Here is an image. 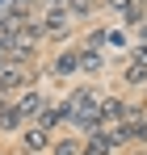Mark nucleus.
Segmentation results:
<instances>
[{
  "instance_id": "obj_9",
  "label": "nucleus",
  "mask_w": 147,
  "mask_h": 155,
  "mask_svg": "<svg viewBox=\"0 0 147 155\" xmlns=\"http://www.w3.org/2000/svg\"><path fill=\"white\" fill-rule=\"evenodd\" d=\"M76 71H80V51L55 54V76H76Z\"/></svg>"
},
{
  "instance_id": "obj_7",
  "label": "nucleus",
  "mask_w": 147,
  "mask_h": 155,
  "mask_svg": "<svg viewBox=\"0 0 147 155\" xmlns=\"http://www.w3.org/2000/svg\"><path fill=\"white\" fill-rule=\"evenodd\" d=\"M114 151H118V143H114L105 130H101V134H88L84 147H80V155H114Z\"/></svg>"
},
{
  "instance_id": "obj_4",
  "label": "nucleus",
  "mask_w": 147,
  "mask_h": 155,
  "mask_svg": "<svg viewBox=\"0 0 147 155\" xmlns=\"http://www.w3.org/2000/svg\"><path fill=\"white\" fill-rule=\"evenodd\" d=\"M25 84H29V63H0V88L4 92H21Z\"/></svg>"
},
{
  "instance_id": "obj_3",
  "label": "nucleus",
  "mask_w": 147,
  "mask_h": 155,
  "mask_svg": "<svg viewBox=\"0 0 147 155\" xmlns=\"http://www.w3.org/2000/svg\"><path fill=\"white\" fill-rule=\"evenodd\" d=\"M101 4H105L109 13H118V17H122L130 29H135V25L147 17V0H101Z\"/></svg>"
},
{
  "instance_id": "obj_14",
  "label": "nucleus",
  "mask_w": 147,
  "mask_h": 155,
  "mask_svg": "<svg viewBox=\"0 0 147 155\" xmlns=\"http://www.w3.org/2000/svg\"><path fill=\"white\" fill-rule=\"evenodd\" d=\"M139 155H147V147H143V151H139Z\"/></svg>"
},
{
  "instance_id": "obj_5",
  "label": "nucleus",
  "mask_w": 147,
  "mask_h": 155,
  "mask_svg": "<svg viewBox=\"0 0 147 155\" xmlns=\"http://www.w3.org/2000/svg\"><path fill=\"white\" fill-rule=\"evenodd\" d=\"M130 109H135V105L126 101V97H101V130L114 126V122H122Z\"/></svg>"
},
{
  "instance_id": "obj_6",
  "label": "nucleus",
  "mask_w": 147,
  "mask_h": 155,
  "mask_svg": "<svg viewBox=\"0 0 147 155\" xmlns=\"http://www.w3.org/2000/svg\"><path fill=\"white\" fill-rule=\"evenodd\" d=\"M50 147V130H42V126H25L21 130V151L25 155H42Z\"/></svg>"
},
{
  "instance_id": "obj_8",
  "label": "nucleus",
  "mask_w": 147,
  "mask_h": 155,
  "mask_svg": "<svg viewBox=\"0 0 147 155\" xmlns=\"http://www.w3.org/2000/svg\"><path fill=\"white\" fill-rule=\"evenodd\" d=\"M63 122H67V109H63V101H59V105H46V109L38 113V122H34V126H42V130H59Z\"/></svg>"
},
{
  "instance_id": "obj_2",
  "label": "nucleus",
  "mask_w": 147,
  "mask_h": 155,
  "mask_svg": "<svg viewBox=\"0 0 147 155\" xmlns=\"http://www.w3.org/2000/svg\"><path fill=\"white\" fill-rule=\"evenodd\" d=\"M72 25H76V13L67 8V0H50L46 13L38 17L42 42H63V38H72Z\"/></svg>"
},
{
  "instance_id": "obj_10",
  "label": "nucleus",
  "mask_w": 147,
  "mask_h": 155,
  "mask_svg": "<svg viewBox=\"0 0 147 155\" xmlns=\"http://www.w3.org/2000/svg\"><path fill=\"white\" fill-rule=\"evenodd\" d=\"M101 67H105V54H101L97 46H84V51H80V71L93 76V71H101Z\"/></svg>"
},
{
  "instance_id": "obj_11",
  "label": "nucleus",
  "mask_w": 147,
  "mask_h": 155,
  "mask_svg": "<svg viewBox=\"0 0 147 155\" xmlns=\"http://www.w3.org/2000/svg\"><path fill=\"white\" fill-rule=\"evenodd\" d=\"M122 80H126V88H139V84H147V63H126Z\"/></svg>"
},
{
  "instance_id": "obj_12",
  "label": "nucleus",
  "mask_w": 147,
  "mask_h": 155,
  "mask_svg": "<svg viewBox=\"0 0 147 155\" xmlns=\"http://www.w3.org/2000/svg\"><path fill=\"white\" fill-rule=\"evenodd\" d=\"M80 147H84L80 138H55L50 143V155H80Z\"/></svg>"
},
{
  "instance_id": "obj_1",
  "label": "nucleus",
  "mask_w": 147,
  "mask_h": 155,
  "mask_svg": "<svg viewBox=\"0 0 147 155\" xmlns=\"http://www.w3.org/2000/svg\"><path fill=\"white\" fill-rule=\"evenodd\" d=\"M42 109H46V92H42V88H21V92L13 97V105L0 113V130H4V134H21L25 126L38 122Z\"/></svg>"
},
{
  "instance_id": "obj_13",
  "label": "nucleus",
  "mask_w": 147,
  "mask_h": 155,
  "mask_svg": "<svg viewBox=\"0 0 147 155\" xmlns=\"http://www.w3.org/2000/svg\"><path fill=\"white\" fill-rule=\"evenodd\" d=\"M9 105H13V92H4V88H0V113H4Z\"/></svg>"
}]
</instances>
